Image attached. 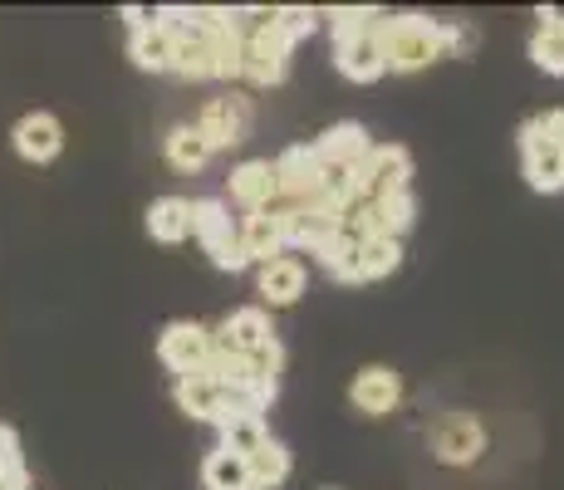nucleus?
I'll list each match as a JSON object with an SVG mask.
<instances>
[{"mask_svg": "<svg viewBox=\"0 0 564 490\" xmlns=\"http://www.w3.org/2000/svg\"><path fill=\"white\" fill-rule=\"evenodd\" d=\"M128 54H133L138 69L172 74V69H177V35H172L167 25H158V30H138V35H128Z\"/></svg>", "mask_w": 564, "mask_h": 490, "instance_id": "18", "label": "nucleus"}, {"mask_svg": "<svg viewBox=\"0 0 564 490\" xmlns=\"http://www.w3.org/2000/svg\"><path fill=\"white\" fill-rule=\"evenodd\" d=\"M172 398H177V407L187 412V417L212 422V427L226 417V392H221V383H216V378H206V373H197V378H177Z\"/></svg>", "mask_w": 564, "mask_h": 490, "instance_id": "15", "label": "nucleus"}, {"mask_svg": "<svg viewBox=\"0 0 564 490\" xmlns=\"http://www.w3.org/2000/svg\"><path fill=\"white\" fill-rule=\"evenodd\" d=\"M530 123L540 128V133L550 138V143H560L564 148V108H550V113H540V118H530Z\"/></svg>", "mask_w": 564, "mask_h": 490, "instance_id": "30", "label": "nucleus"}, {"mask_svg": "<svg viewBox=\"0 0 564 490\" xmlns=\"http://www.w3.org/2000/svg\"><path fill=\"white\" fill-rule=\"evenodd\" d=\"M202 486L206 490H251V466H246V456L216 446L202 461Z\"/></svg>", "mask_w": 564, "mask_h": 490, "instance_id": "23", "label": "nucleus"}, {"mask_svg": "<svg viewBox=\"0 0 564 490\" xmlns=\"http://www.w3.org/2000/svg\"><path fill=\"white\" fill-rule=\"evenodd\" d=\"M10 143L25 162H54L64 148V128L54 113H25L15 123V133H10Z\"/></svg>", "mask_w": 564, "mask_h": 490, "instance_id": "11", "label": "nucleus"}, {"mask_svg": "<svg viewBox=\"0 0 564 490\" xmlns=\"http://www.w3.org/2000/svg\"><path fill=\"white\" fill-rule=\"evenodd\" d=\"M256 290H260V300L265 304H295L300 294H305V265H300L295 255H280V260H270V265H260L256 270Z\"/></svg>", "mask_w": 564, "mask_h": 490, "instance_id": "13", "label": "nucleus"}, {"mask_svg": "<svg viewBox=\"0 0 564 490\" xmlns=\"http://www.w3.org/2000/svg\"><path fill=\"white\" fill-rule=\"evenodd\" d=\"M251 490H256V486H251Z\"/></svg>", "mask_w": 564, "mask_h": 490, "instance_id": "32", "label": "nucleus"}, {"mask_svg": "<svg viewBox=\"0 0 564 490\" xmlns=\"http://www.w3.org/2000/svg\"><path fill=\"white\" fill-rule=\"evenodd\" d=\"M158 358L172 368L177 378H197L212 368V329H202V324H167V329L158 334Z\"/></svg>", "mask_w": 564, "mask_h": 490, "instance_id": "4", "label": "nucleus"}, {"mask_svg": "<svg viewBox=\"0 0 564 490\" xmlns=\"http://www.w3.org/2000/svg\"><path fill=\"white\" fill-rule=\"evenodd\" d=\"M378 45H383V64L393 74H417L447 54V25L427 15H393L378 30Z\"/></svg>", "mask_w": 564, "mask_h": 490, "instance_id": "1", "label": "nucleus"}, {"mask_svg": "<svg viewBox=\"0 0 564 490\" xmlns=\"http://www.w3.org/2000/svg\"><path fill=\"white\" fill-rule=\"evenodd\" d=\"M432 451L447 466H471L486 451V427L471 412H447V417L432 427Z\"/></svg>", "mask_w": 564, "mask_h": 490, "instance_id": "6", "label": "nucleus"}, {"mask_svg": "<svg viewBox=\"0 0 564 490\" xmlns=\"http://www.w3.org/2000/svg\"><path fill=\"white\" fill-rule=\"evenodd\" d=\"M314 265L329 280H339V285H359V241H349L344 231L329 236V241L314 250Z\"/></svg>", "mask_w": 564, "mask_h": 490, "instance_id": "21", "label": "nucleus"}, {"mask_svg": "<svg viewBox=\"0 0 564 490\" xmlns=\"http://www.w3.org/2000/svg\"><path fill=\"white\" fill-rule=\"evenodd\" d=\"M241 246H246V260L251 265H270L290 250V236H285V211H256L241 221Z\"/></svg>", "mask_w": 564, "mask_h": 490, "instance_id": "10", "label": "nucleus"}, {"mask_svg": "<svg viewBox=\"0 0 564 490\" xmlns=\"http://www.w3.org/2000/svg\"><path fill=\"white\" fill-rule=\"evenodd\" d=\"M123 20H128V30H133V35H138V30H158V25H162V10L128 6V10H123Z\"/></svg>", "mask_w": 564, "mask_h": 490, "instance_id": "31", "label": "nucleus"}, {"mask_svg": "<svg viewBox=\"0 0 564 490\" xmlns=\"http://www.w3.org/2000/svg\"><path fill=\"white\" fill-rule=\"evenodd\" d=\"M349 402L364 412V417H388V412L403 402V378L383 363L359 368V378L349 383Z\"/></svg>", "mask_w": 564, "mask_h": 490, "instance_id": "8", "label": "nucleus"}, {"mask_svg": "<svg viewBox=\"0 0 564 490\" xmlns=\"http://www.w3.org/2000/svg\"><path fill=\"white\" fill-rule=\"evenodd\" d=\"M246 30V69L241 79H251L256 89H270V84L285 79V64H290V50H295V40L280 30L275 10H256L251 25Z\"/></svg>", "mask_w": 564, "mask_h": 490, "instance_id": "2", "label": "nucleus"}, {"mask_svg": "<svg viewBox=\"0 0 564 490\" xmlns=\"http://www.w3.org/2000/svg\"><path fill=\"white\" fill-rule=\"evenodd\" d=\"M530 59L545 74H564V15L560 10H540V30L530 40Z\"/></svg>", "mask_w": 564, "mask_h": 490, "instance_id": "22", "label": "nucleus"}, {"mask_svg": "<svg viewBox=\"0 0 564 490\" xmlns=\"http://www.w3.org/2000/svg\"><path fill=\"white\" fill-rule=\"evenodd\" d=\"M378 30H383V15H378V10H334V45L378 35Z\"/></svg>", "mask_w": 564, "mask_h": 490, "instance_id": "28", "label": "nucleus"}, {"mask_svg": "<svg viewBox=\"0 0 564 490\" xmlns=\"http://www.w3.org/2000/svg\"><path fill=\"white\" fill-rule=\"evenodd\" d=\"M275 20H280V30H285V35L300 45L305 35H314V20H319V15H314V10H275Z\"/></svg>", "mask_w": 564, "mask_h": 490, "instance_id": "29", "label": "nucleus"}, {"mask_svg": "<svg viewBox=\"0 0 564 490\" xmlns=\"http://www.w3.org/2000/svg\"><path fill=\"white\" fill-rule=\"evenodd\" d=\"M334 64H339V74H344V79H354V84H373V79H383V74H388L378 35L344 40V45H334Z\"/></svg>", "mask_w": 564, "mask_h": 490, "instance_id": "16", "label": "nucleus"}, {"mask_svg": "<svg viewBox=\"0 0 564 490\" xmlns=\"http://www.w3.org/2000/svg\"><path fill=\"white\" fill-rule=\"evenodd\" d=\"M314 152H319V162H334V167H364L373 143H368L364 123H334L324 138H314Z\"/></svg>", "mask_w": 564, "mask_h": 490, "instance_id": "14", "label": "nucleus"}, {"mask_svg": "<svg viewBox=\"0 0 564 490\" xmlns=\"http://www.w3.org/2000/svg\"><path fill=\"white\" fill-rule=\"evenodd\" d=\"M275 172H280V206H285V211H305V206L319 202L324 162H319V152H314V143L285 148L275 157Z\"/></svg>", "mask_w": 564, "mask_h": 490, "instance_id": "3", "label": "nucleus"}, {"mask_svg": "<svg viewBox=\"0 0 564 490\" xmlns=\"http://www.w3.org/2000/svg\"><path fill=\"white\" fill-rule=\"evenodd\" d=\"M192 236L206 246V255H221L226 246L241 241V231L231 226V211H226V202H192Z\"/></svg>", "mask_w": 564, "mask_h": 490, "instance_id": "17", "label": "nucleus"}, {"mask_svg": "<svg viewBox=\"0 0 564 490\" xmlns=\"http://www.w3.org/2000/svg\"><path fill=\"white\" fill-rule=\"evenodd\" d=\"M398 265H403V241H393V236H368V241H359V285L388 280Z\"/></svg>", "mask_w": 564, "mask_h": 490, "instance_id": "24", "label": "nucleus"}, {"mask_svg": "<svg viewBox=\"0 0 564 490\" xmlns=\"http://www.w3.org/2000/svg\"><path fill=\"white\" fill-rule=\"evenodd\" d=\"M408 177H412L408 148H398V143H373V152H368L364 167H359V192L368 196V202H383V196L408 192Z\"/></svg>", "mask_w": 564, "mask_h": 490, "instance_id": "5", "label": "nucleus"}, {"mask_svg": "<svg viewBox=\"0 0 564 490\" xmlns=\"http://www.w3.org/2000/svg\"><path fill=\"white\" fill-rule=\"evenodd\" d=\"M231 202H241L246 211H275L280 206V172L275 162L256 157V162H241V167L231 172Z\"/></svg>", "mask_w": 564, "mask_h": 490, "instance_id": "9", "label": "nucleus"}, {"mask_svg": "<svg viewBox=\"0 0 564 490\" xmlns=\"http://www.w3.org/2000/svg\"><path fill=\"white\" fill-rule=\"evenodd\" d=\"M216 432H221L226 451H236V456H256L260 446L270 442L265 417H251V412H226V417L216 422Z\"/></svg>", "mask_w": 564, "mask_h": 490, "instance_id": "20", "label": "nucleus"}, {"mask_svg": "<svg viewBox=\"0 0 564 490\" xmlns=\"http://www.w3.org/2000/svg\"><path fill=\"white\" fill-rule=\"evenodd\" d=\"M226 329L236 334V344H241L246 358L260 353V348H270V344H280L275 329H270V314L265 309H236L231 319H226Z\"/></svg>", "mask_w": 564, "mask_h": 490, "instance_id": "26", "label": "nucleus"}, {"mask_svg": "<svg viewBox=\"0 0 564 490\" xmlns=\"http://www.w3.org/2000/svg\"><path fill=\"white\" fill-rule=\"evenodd\" d=\"M520 167L535 192H560L564 187V148L550 143L535 123L520 128Z\"/></svg>", "mask_w": 564, "mask_h": 490, "instance_id": "7", "label": "nucleus"}, {"mask_svg": "<svg viewBox=\"0 0 564 490\" xmlns=\"http://www.w3.org/2000/svg\"><path fill=\"white\" fill-rule=\"evenodd\" d=\"M167 162L177 172H202L212 162V143L197 133V123H182L167 133Z\"/></svg>", "mask_w": 564, "mask_h": 490, "instance_id": "25", "label": "nucleus"}, {"mask_svg": "<svg viewBox=\"0 0 564 490\" xmlns=\"http://www.w3.org/2000/svg\"><path fill=\"white\" fill-rule=\"evenodd\" d=\"M148 236L162 246H182L192 236V202H182V196H158V202L148 206Z\"/></svg>", "mask_w": 564, "mask_h": 490, "instance_id": "19", "label": "nucleus"}, {"mask_svg": "<svg viewBox=\"0 0 564 490\" xmlns=\"http://www.w3.org/2000/svg\"><path fill=\"white\" fill-rule=\"evenodd\" d=\"M197 133L212 143V152L236 148L246 138V104L241 98H212L197 118Z\"/></svg>", "mask_w": 564, "mask_h": 490, "instance_id": "12", "label": "nucleus"}, {"mask_svg": "<svg viewBox=\"0 0 564 490\" xmlns=\"http://www.w3.org/2000/svg\"><path fill=\"white\" fill-rule=\"evenodd\" d=\"M246 466H251V486H256V490H275V486L290 476V451H285V446H280L275 437H270L256 456H246Z\"/></svg>", "mask_w": 564, "mask_h": 490, "instance_id": "27", "label": "nucleus"}]
</instances>
